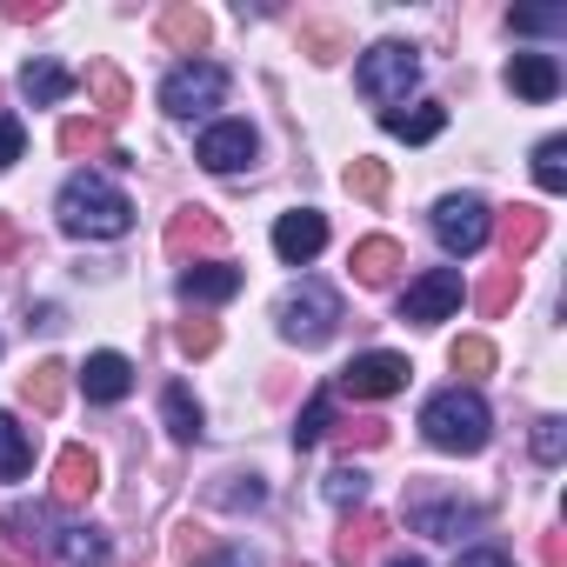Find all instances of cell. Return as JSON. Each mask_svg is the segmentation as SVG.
<instances>
[{"instance_id": "cell-1", "label": "cell", "mask_w": 567, "mask_h": 567, "mask_svg": "<svg viewBox=\"0 0 567 567\" xmlns=\"http://www.w3.org/2000/svg\"><path fill=\"white\" fill-rule=\"evenodd\" d=\"M54 214H61V227H68L74 240H121V234L134 227V200H127L114 181H101V174H74V181L61 187Z\"/></svg>"}, {"instance_id": "cell-2", "label": "cell", "mask_w": 567, "mask_h": 567, "mask_svg": "<svg viewBox=\"0 0 567 567\" xmlns=\"http://www.w3.org/2000/svg\"><path fill=\"white\" fill-rule=\"evenodd\" d=\"M487 427H494V414H487V401L474 388H447V394H434L421 408V434L441 454H481L487 447Z\"/></svg>"}, {"instance_id": "cell-3", "label": "cell", "mask_w": 567, "mask_h": 567, "mask_svg": "<svg viewBox=\"0 0 567 567\" xmlns=\"http://www.w3.org/2000/svg\"><path fill=\"white\" fill-rule=\"evenodd\" d=\"M274 328H280V341H295V348H321L341 328V295L328 288V280H301V288H288L274 301Z\"/></svg>"}, {"instance_id": "cell-4", "label": "cell", "mask_w": 567, "mask_h": 567, "mask_svg": "<svg viewBox=\"0 0 567 567\" xmlns=\"http://www.w3.org/2000/svg\"><path fill=\"white\" fill-rule=\"evenodd\" d=\"M361 94L368 101H381V107H394V101H408V87L421 81V54L408 48V41H381V48H368L361 54Z\"/></svg>"}, {"instance_id": "cell-5", "label": "cell", "mask_w": 567, "mask_h": 567, "mask_svg": "<svg viewBox=\"0 0 567 567\" xmlns=\"http://www.w3.org/2000/svg\"><path fill=\"white\" fill-rule=\"evenodd\" d=\"M408 520L434 540H461V527H481V507L461 501V494H441L434 481H414L408 487Z\"/></svg>"}, {"instance_id": "cell-6", "label": "cell", "mask_w": 567, "mask_h": 567, "mask_svg": "<svg viewBox=\"0 0 567 567\" xmlns=\"http://www.w3.org/2000/svg\"><path fill=\"white\" fill-rule=\"evenodd\" d=\"M220 94H227V74H220L214 61H187V68H174V74L161 81V107H167L174 121L220 107Z\"/></svg>"}, {"instance_id": "cell-7", "label": "cell", "mask_w": 567, "mask_h": 567, "mask_svg": "<svg viewBox=\"0 0 567 567\" xmlns=\"http://www.w3.org/2000/svg\"><path fill=\"white\" fill-rule=\"evenodd\" d=\"M487 234H494V207H487L481 194H447V200L434 207V240H441L447 254H474Z\"/></svg>"}, {"instance_id": "cell-8", "label": "cell", "mask_w": 567, "mask_h": 567, "mask_svg": "<svg viewBox=\"0 0 567 567\" xmlns=\"http://www.w3.org/2000/svg\"><path fill=\"white\" fill-rule=\"evenodd\" d=\"M461 308V274L454 267H427L421 280H408V295H401V321L414 328H434Z\"/></svg>"}, {"instance_id": "cell-9", "label": "cell", "mask_w": 567, "mask_h": 567, "mask_svg": "<svg viewBox=\"0 0 567 567\" xmlns=\"http://www.w3.org/2000/svg\"><path fill=\"white\" fill-rule=\"evenodd\" d=\"M408 374H414V368H408L401 354H354V361L334 374V388L354 394V401H388V394L408 388Z\"/></svg>"}, {"instance_id": "cell-10", "label": "cell", "mask_w": 567, "mask_h": 567, "mask_svg": "<svg viewBox=\"0 0 567 567\" xmlns=\"http://www.w3.org/2000/svg\"><path fill=\"white\" fill-rule=\"evenodd\" d=\"M227 247V220L214 214V207H181V214H167V254L174 260H187V254H220Z\"/></svg>"}, {"instance_id": "cell-11", "label": "cell", "mask_w": 567, "mask_h": 567, "mask_svg": "<svg viewBox=\"0 0 567 567\" xmlns=\"http://www.w3.org/2000/svg\"><path fill=\"white\" fill-rule=\"evenodd\" d=\"M254 147H260V141H254V127H247V121H220V127H207V134H200L194 161H200L207 174H240V167L254 161Z\"/></svg>"}, {"instance_id": "cell-12", "label": "cell", "mask_w": 567, "mask_h": 567, "mask_svg": "<svg viewBox=\"0 0 567 567\" xmlns=\"http://www.w3.org/2000/svg\"><path fill=\"white\" fill-rule=\"evenodd\" d=\"M321 247H328V220H321L315 207H295V214L274 220V254L288 260V267H308Z\"/></svg>"}, {"instance_id": "cell-13", "label": "cell", "mask_w": 567, "mask_h": 567, "mask_svg": "<svg viewBox=\"0 0 567 567\" xmlns=\"http://www.w3.org/2000/svg\"><path fill=\"white\" fill-rule=\"evenodd\" d=\"M0 567H48L41 514L34 507H8V514H0Z\"/></svg>"}, {"instance_id": "cell-14", "label": "cell", "mask_w": 567, "mask_h": 567, "mask_svg": "<svg viewBox=\"0 0 567 567\" xmlns=\"http://www.w3.org/2000/svg\"><path fill=\"white\" fill-rule=\"evenodd\" d=\"M101 494V461H94V447H61V461H54V501L61 507H87Z\"/></svg>"}, {"instance_id": "cell-15", "label": "cell", "mask_w": 567, "mask_h": 567, "mask_svg": "<svg viewBox=\"0 0 567 567\" xmlns=\"http://www.w3.org/2000/svg\"><path fill=\"white\" fill-rule=\"evenodd\" d=\"M547 240V214L534 200H514L501 214V267H527V254Z\"/></svg>"}, {"instance_id": "cell-16", "label": "cell", "mask_w": 567, "mask_h": 567, "mask_svg": "<svg viewBox=\"0 0 567 567\" xmlns=\"http://www.w3.org/2000/svg\"><path fill=\"white\" fill-rule=\"evenodd\" d=\"M388 547V514H374V507H354L348 520H341V534H334V560L341 567H361V560H374Z\"/></svg>"}, {"instance_id": "cell-17", "label": "cell", "mask_w": 567, "mask_h": 567, "mask_svg": "<svg viewBox=\"0 0 567 567\" xmlns=\"http://www.w3.org/2000/svg\"><path fill=\"white\" fill-rule=\"evenodd\" d=\"M348 267H354V280H361V288H394V274L408 267V254H401V240H388V234H368V240H354Z\"/></svg>"}, {"instance_id": "cell-18", "label": "cell", "mask_w": 567, "mask_h": 567, "mask_svg": "<svg viewBox=\"0 0 567 567\" xmlns=\"http://www.w3.org/2000/svg\"><path fill=\"white\" fill-rule=\"evenodd\" d=\"M81 388H87L94 408H114V401H127V388H134V361H127V354H87Z\"/></svg>"}, {"instance_id": "cell-19", "label": "cell", "mask_w": 567, "mask_h": 567, "mask_svg": "<svg viewBox=\"0 0 567 567\" xmlns=\"http://www.w3.org/2000/svg\"><path fill=\"white\" fill-rule=\"evenodd\" d=\"M161 41L174 48V54H200L207 41H214V21L200 14V8H187V0H174V8H161Z\"/></svg>"}, {"instance_id": "cell-20", "label": "cell", "mask_w": 567, "mask_h": 567, "mask_svg": "<svg viewBox=\"0 0 567 567\" xmlns=\"http://www.w3.org/2000/svg\"><path fill=\"white\" fill-rule=\"evenodd\" d=\"M81 81H87V94H94V107H101V127H107V121H121V114L134 107V87H127V74H121L114 61H87V74H81Z\"/></svg>"}, {"instance_id": "cell-21", "label": "cell", "mask_w": 567, "mask_h": 567, "mask_svg": "<svg viewBox=\"0 0 567 567\" xmlns=\"http://www.w3.org/2000/svg\"><path fill=\"white\" fill-rule=\"evenodd\" d=\"M507 87H514L520 101H554V94H560V68H554V54H514Z\"/></svg>"}, {"instance_id": "cell-22", "label": "cell", "mask_w": 567, "mask_h": 567, "mask_svg": "<svg viewBox=\"0 0 567 567\" xmlns=\"http://www.w3.org/2000/svg\"><path fill=\"white\" fill-rule=\"evenodd\" d=\"M21 401H28L34 414H61V401H68V368H61V361H34V368L21 374Z\"/></svg>"}, {"instance_id": "cell-23", "label": "cell", "mask_w": 567, "mask_h": 567, "mask_svg": "<svg viewBox=\"0 0 567 567\" xmlns=\"http://www.w3.org/2000/svg\"><path fill=\"white\" fill-rule=\"evenodd\" d=\"M234 295H240V267H187L181 274V301L214 308V301H234Z\"/></svg>"}, {"instance_id": "cell-24", "label": "cell", "mask_w": 567, "mask_h": 567, "mask_svg": "<svg viewBox=\"0 0 567 567\" xmlns=\"http://www.w3.org/2000/svg\"><path fill=\"white\" fill-rule=\"evenodd\" d=\"M381 127H388L394 141H434V134L447 127V107H441V101H421V107H388V114H381Z\"/></svg>"}, {"instance_id": "cell-25", "label": "cell", "mask_w": 567, "mask_h": 567, "mask_svg": "<svg viewBox=\"0 0 567 567\" xmlns=\"http://www.w3.org/2000/svg\"><path fill=\"white\" fill-rule=\"evenodd\" d=\"M514 301H520V267H494L481 288H474V315H481V321H501Z\"/></svg>"}, {"instance_id": "cell-26", "label": "cell", "mask_w": 567, "mask_h": 567, "mask_svg": "<svg viewBox=\"0 0 567 567\" xmlns=\"http://www.w3.org/2000/svg\"><path fill=\"white\" fill-rule=\"evenodd\" d=\"M21 94H28L34 107H54V101H68V94H74V74H68L61 61H28V74H21Z\"/></svg>"}, {"instance_id": "cell-27", "label": "cell", "mask_w": 567, "mask_h": 567, "mask_svg": "<svg viewBox=\"0 0 567 567\" xmlns=\"http://www.w3.org/2000/svg\"><path fill=\"white\" fill-rule=\"evenodd\" d=\"M61 154H68V161H81V154H87V161H107L114 141H107L101 121H61Z\"/></svg>"}, {"instance_id": "cell-28", "label": "cell", "mask_w": 567, "mask_h": 567, "mask_svg": "<svg viewBox=\"0 0 567 567\" xmlns=\"http://www.w3.org/2000/svg\"><path fill=\"white\" fill-rule=\"evenodd\" d=\"M161 421H167V434H174V441H200V401H194L181 381L161 394Z\"/></svg>"}, {"instance_id": "cell-29", "label": "cell", "mask_w": 567, "mask_h": 567, "mask_svg": "<svg viewBox=\"0 0 567 567\" xmlns=\"http://www.w3.org/2000/svg\"><path fill=\"white\" fill-rule=\"evenodd\" d=\"M28 461H34L28 427H21L14 414H0V481H21V474H28Z\"/></svg>"}, {"instance_id": "cell-30", "label": "cell", "mask_w": 567, "mask_h": 567, "mask_svg": "<svg viewBox=\"0 0 567 567\" xmlns=\"http://www.w3.org/2000/svg\"><path fill=\"white\" fill-rule=\"evenodd\" d=\"M301 54L321 61V68L341 61V54H348V28H341V21H301Z\"/></svg>"}, {"instance_id": "cell-31", "label": "cell", "mask_w": 567, "mask_h": 567, "mask_svg": "<svg viewBox=\"0 0 567 567\" xmlns=\"http://www.w3.org/2000/svg\"><path fill=\"white\" fill-rule=\"evenodd\" d=\"M447 368H454L461 381H481V374L494 368V341H487V334H461V341L447 348Z\"/></svg>"}, {"instance_id": "cell-32", "label": "cell", "mask_w": 567, "mask_h": 567, "mask_svg": "<svg viewBox=\"0 0 567 567\" xmlns=\"http://www.w3.org/2000/svg\"><path fill=\"white\" fill-rule=\"evenodd\" d=\"M534 181H540V194H560L567 187V141L560 134H547L534 147Z\"/></svg>"}, {"instance_id": "cell-33", "label": "cell", "mask_w": 567, "mask_h": 567, "mask_svg": "<svg viewBox=\"0 0 567 567\" xmlns=\"http://www.w3.org/2000/svg\"><path fill=\"white\" fill-rule=\"evenodd\" d=\"M348 194H361V200H388V161L354 154V161H348Z\"/></svg>"}, {"instance_id": "cell-34", "label": "cell", "mask_w": 567, "mask_h": 567, "mask_svg": "<svg viewBox=\"0 0 567 567\" xmlns=\"http://www.w3.org/2000/svg\"><path fill=\"white\" fill-rule=\"evenodd\" d=\"M61 560H68V567H107V540H101L94 527H68V534H61Z\"/></svg>"}, {"instance_id": "cell-35", "label": "cell", "mask_w": 567, "mask_h": 567, "mask_svg": "<svg viewBox=\"0 0 567 567\" xmlns=\"http://www.w3.org/2000/svg\"><path fill=\"white\" fill-rule=\"evenodd\" d=\"M174 560H181V567H207V560H214V534H207L200 520H181V527H174Z\"/></svg>"}, {"instance_id": "cell-36", "label": "cell", "mask_w": 567, "mask_h": 567, "mask_svg": "<svg viewBox=\"0 0 567 567\" xmlns=\"http://www.w3.org/2000/svg\"><path fill=\"white\" fill-rule=\"evenodd\" d=\"M328 427H334V394H315V401L301 408V421H295V447H315Z\"/></svg>"}, {"instance_id": "cell-37", "label": "cell", "mask_w": 567, "mask_h": 567, "mask_svg": "<svg viewBox=\"0 0 567 567\" xmlns=\"http://www.w3.org/2000/svg\"><path fill=\"white\" fill-rule=\"evenodd\" d=\"M174 341H181V354H187V361H207V354L220 348V328L194 315V321H181V328H174Z\"/></svg>"}, {"instance_id": "cell-38", "label": "cell", "mask_w": 567, "mask_h": 567, "mask_svg": "<svg viewBox=\"0 0 567 567\" xmlns=\"http://www.w3.org/2000/svg\"><path fill=\"white\" fill-rule=\"evenodd\" d=\"M560 454H567V421H560V414L534 421V461H540V467H560Z\"/></svg>"}, {"instance_id": "cell-39", "label": "cell", "mask_w": 567, "mask_h": 567, "mask_svg": "<svg viewBox=\"0 0 567 567\" xmlns=\"http://www.w3.org/2000/svg\"><path fill=\"white\" fill-rule=\"evenodd\" d=\"M214 501L240 514V507H260V501H267V487H260L254 474H220V487H214Z\"/></svg>"}, {"instance_id": "cell-40", "label": "cell", "mask_w": 567, "mask_h": 567, "mask_svg": "<svg viewBox=\"0 0 567 567\" xmlns=\"http://www.w3.org/2000/svg\"><path fill=\"white\" fill-rule=\"evenodd\" d=\"M341 447H388V421L381 414H361V421H341Z\"/></svg>"}, {"instance_id": "cell-41", "label": "cell", "mask_w": 567, "mask_h": 567, "mask_svg": "<svg viewBox=\"0 0 567 567\" xmlns=\"http://www.w3.org/2000/svg\"><path fill=\"white\" fill-rule=\"evenodd\" d=\"M328 501H334V507H361V501H368V474H361V467H334V474H328Z\"/></svg>"}, {"instance_id": "cell-42", "label": "cell", "mask_w": 567, "mask_h": 567, "mask_svg": "<svg viewBox=\"0 0 567 567\" xmlns=\"http://www.w3.org/2000/svg\"><path fill=\"white\" fill-rule=\"evenodd\" d=\"M507 28H514V34H560L567 14H560V8H520V14H507Z\"/></svg>"}, {"instance_id": "cell-43", "label": "cell", "mask_w": 567, "mask_h": 567, "mask_svg": "<svg viewBox=\"0 0 567 567\" xmlns=\"http://www.w3.org/2000/svg\"><path fill=\"white\" fill-rule=\"evenodd\" d=\"M21 147H28V134H21V121H14V114H0V174H8V167L21 161Z\"/></svg>"}, {"instance_id": "cell-44", "label": "cell", "mask_w": 567, "mask_h": 567, "mask_svg": "<svg viewBox=\"0 0 567 567\" xmlns=\"http://www.w3.org/2000/svg\"><path fill=\"white\" fill-rule=\"evenodd\" d=\"M540 567H567V534L560 527H540Z\"/></svg>"}, {"instance_id": "cell-45", "label": "cell", "mask_w": 567, "mask_h": 567, "mask_svg": "<svg viewBox=\"0 0 567 567\" xmlns=\"http://www.w3.org/2000/svg\"><path fill=\"white\" fill-rule=\"evenodd\" d=\"M207 567H260V554H254V547H214Z\"/></svg>"}, {"instance_id": "cell-46", "label": "cell", "mask_w": 567, "mask_h": 567, "mask_svg": "<svg viewBox=\"0 0 567 567\" xmlns=\"http://www.w3.org/2000/svg\"><path fill=\"white\" fill-rule=\"evenodd\" d=\"M454 567H514V560H507L501 547H467V554H461Z\"/></svg>"}, {"instance_id": "cell-47", "label": "cell", "mask_w": 567, "mask_h": 567, "mask_svg": "<svg viewBox=\"0 0 567 567\" xmlns=\"http://www.w3.org/2000/svg\"><path fill=\"white\" fill-rule=\"evenodd\" d=\"M48 0H8V21H48Z\"/></svg>"}, {"instance_id": "cell-48", "label": "cell", "mask_w": 567, "mask_h": 567, "mask_svg": "<svg viewBox=\"0 0 567 567\" xmlns=\"http://www.w3.org/2000/svg\"><path fill=\"white\" fill-rule=\"evenodd\" d=\"M14 247H21V227H14V220H8V214H0V260H8V254H14Z\"/></svg>"}, {"instance_id": "cell-49", "label": "cell", "mask_w": 567, "mask_h": 567, "mask_svg": "<svg viewBox=\"0 0 567 567\" xmlns=\"http://www.w3.org/2000/svg\"><path fill=\"white\" fill-rule=\"evenodd\" d=\"M388 567H427V560H421V554H394Z\"/></svg>"}, {"instance_id": "cell-50", "label": "cell", "mask_w": 567, "mask_h": 567, "mask_svg": "<svg viewBox=\"0 0 567 567\" xmlns=\"http://www.w3.org/2000/svg\"><path fill=\"white\" fill-rule=\"evenodd\" d=\"M288 567H301V560H288Z\"/></svg>"}]
</instances>
